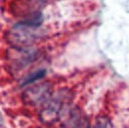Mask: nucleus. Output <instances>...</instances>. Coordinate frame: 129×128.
Here are the masks:
<instances>
[{"label":"nucleus","instance_id":"nucleus-5","mask_svg":"<svg viewBox=\"0 0 129 128\" xmlns=\"http://www.w3.org/2000/svg\"><path fill=\"white\" fill-rule=\"evenodd\" d=\"M96 125L98 128H112L109 119L106 118V117H104V116H102V117H100V118L97 119Z\"/></svg>","mask_w":129,"mask_h":128},{"label":"nucleus","instance_id":"nucleus-6","mask_svg":"<svg viewBox=\"0 0 129 128\" xmlns=\"http://www.w3.org/2000/svg\"><path fill=\"white\" fill-rule=\"evenodd\" d=\"M3 125H4V119H3V116H2V114L0 112V128L3 127Z\"/></svg>","mask_w":129,"mask_h":128},{"label":"nucleus","instance_id":"nucleus-2","mask_svg":"<svg viewBox=\"0 0 129 128\" xmlns=\"http://www.w3.org/2000/svg\"><path fill=\"white\" fill-rule=\"evenodd\" d=\"M52 85L50 82H43L29 87L23 93V100L30 105L44 104L52 96Z\"/></svg>","mask_w":129,"mask_h":128},{"label":"nucleus","instance_id":"nucleus-4","mask_svg":"<svg viewBox=\"0 0 129 128\" xmlns=\"http://www.w3.org/2000/svg\"><path fill=\"white\" fill-rule=\"evenodd\" d=\"M46 73L47 72L44 69H41V70H38V71L33 72L32 74H30L29 76H27L25 78V80H23V82H22V85L23 86H26V85H29V84H31L33 82L37 81V80L43 79L46 76Z\"/></svg>","mask_w":129,"mask_h":128},{"label":"nucleus","instance_id":"nucleus-3","mask_svg":"<svg viewBox=\"0 0 129 128\" xmlns=\"http://www.w3.org/2000/svg\"><path fill=\"white\" fill-rule=\"evenodd\" d=\"M63 128H89V123L80 110L72 109Z\"/></svg>","mask_w":129,"mask_h":128},{"label":"nucleus","instance_id":"nucleus-1","mask_svg":"<svg viewBox=\"0 0 129 128\" xmlns=\"http://www.w3.org/2000/svg\"><path fill=\"white\" fill-rule=\"evenodd\" d=\"M69 101V94L66 90H61L54 96H51L44 103L41 112V119L45 123H54L57 121L64 111L66 102Z\"/></svg>","mask_w":129,"mask_h":128}]
</instances>
